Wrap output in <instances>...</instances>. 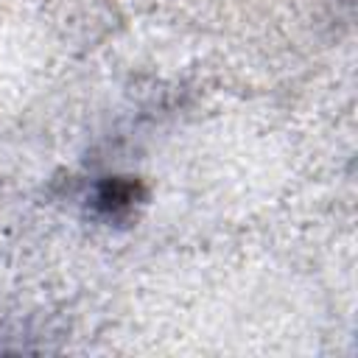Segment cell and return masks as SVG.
Wrapping results in <instances>:
<instances>
[{"instance_id": "1", "label": "cell", "mask_w": 358, "mask_h": 358, "mask_svg": "<svg viewBox=\"0 0 358 358\" xmlns=\"http://www.w3.org/2000/svg\"><path fill=\"white\" fill-rule=\"evenodd\" d=\"M137 199H140V185L131 182V179L115 176V179H106V182L98 187V193H95V207H98V213H103L106 218H123L126 213L134 210Z\"/></svg>"}]
</instances>
